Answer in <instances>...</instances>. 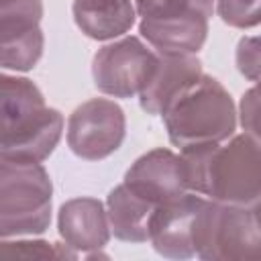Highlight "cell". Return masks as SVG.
I'll list each match as a JSON object with an SVG mask.
<instances>
[{"instance_id": "obj_1", "label": "cell", "mask_w": 261, "mask_h": 261, "mask_svg": "<svg viewBox=\"0 0 261 261\" xmlns=\"http://www.w3.org/2000/svg\"><path fill=\"white\" fill-rule=\"evenodd\" d=\"M179 157L190 192L234 206L261 202V143L251 135L192 145Z\"/></svg>"}, {"instance_id": "obj_2", "label": "cell", "mask_w": 261, "mask_h": 261, "mask_svg": "<svg viewBox=\"0 0 261 261\" xmlns=\"http://www.w3.org/2000/svg\"><path fill=\"white\" fill-rule=\"evenodd\" d=\"M63 118L47 108L39 88L16 75H2L0 157L8 161H43L57 145Z\"/></svg>"}, {"instance_id": "obj_3", "label": "cell", "mask_w": 261, "mask_h": 261, "mask_svg": "<svg viewBox=\"0 0 261 261\" xmlns=\"http://www.w3.org/2000/svg\"><path fill=\"white\" fill-rule=\"evenodd\" d=\"M169 141L179 147L220 143L234 135L237 108L222 84L210 75H200L161 114Z\"/></svg>"}, {"instance_id": "obj_4", "label": "cell", "mask_w": 261, "mask_h": 261, "mask_svg": "<svg viewBox=\"0 0 261 261\" xmlns=\"http://www.w3.org/2000/svg\"><path fill=\"white\" fill-rule=\"evenodd\" d=\"M51 220V179L39 161L0 165V234H39Z\"/></svg>"}, {"instance_id": "obj_5", "label": "cell", "mask_w": 261, "mask_h": 261, "mask_svg": "<svg viewBox=\"0 0 261 261\" xmlns=\"http://www.w3.org/2000/svg\"><path fill=\"white\" fill-rule=\"evenodd\" d=\"M194 251L212 261L261 259V224L253 206L206 200L194 222Z\"/></svg>"}, {"instance_id": "obj_6", "label": "cell", "mask_w": 261, "mask_h": 261, "mask_svg": "<svg viewBox=\"0 0 261 261\" xmlns=\"http://www.w3.org/2000/svg\"><path fill=\"white\" fill-rule=\"evenodd\" d=\"M157 61L159 57L137 37L120 39L94 55V84L100 92L114 98L137 96L147 88Z\"/></svg>"}, {"instance_id": "obj_7", "label": "cell", "mask_w": 261, "mask_h": 261, "mask_svg": "<svg viewBox=\"0 0 261 261\" xmlns=\"http://www.w3.org/2000/svg\"><path fill=\"white\" fill-rule=\"evenodd\" d=\"M124 139V114L118 104L94 98L73 110L67 122V145L88 161L114 153Z\"/></svg>"}, {"instance_id": "obj_8", "label": "cell", "mask_w": 261, "mask_h": 261, "mask_svg": "<svg viewBox=\"0 0 261 261\" xmlns=\"http://www.w3.org/2000/svg\"><path fill=\"white\" fill-rule=\"evenodd\" d=\"M206 200V196L188 192L167 204L157 206L149 224V241L153 243L157 253L173 259L196 255L194 222Z\"/></svg>"}, {"instance_id": "obj_9", "label": "cell", "mask_w": 261, "mask_h": 261, "mask_svg": "<svg viewBox=\"0 0 261 261\" xmlns=\"http://www.w3.org/2000/svg\"><path fill=\"white\" fill-rule=\"evenodd\" d=\"M124 184L155 206L167 204L190 192L181 157L169 149H153L139 157L126 171Z\"/></svg>"}, {"instance_id": "obj_10", "label": "cell", "mask_w": 261, "mask_h": 261, "mask_svg": "<svg viewBox=\"0 0 261 261\" xmlns=\"http://www.w3.org/2000/svg\"><path fill=\"white\" fill-rule=\"evenodd\" d=\"M208 18L204 12L141 18L139 29L159 55H194L206 41Z\"/></svg>"}, {"instance_id": "obj_11", "label": "cell", "mask_w": 261, "mask_h": 261, "mask_svg": "<svg viewBox=\"0 0 261 261\" xmlns=\"http://www.w3.org/2000/svg\"><path fill=\"white\" fill-rule=\"evenodd\" d=\"M202 75V63L196 55H159L157 67L139 94L141 108L149 114H163L171 100Z\"/></svg>"}, {"instance_id": "obj_12", "label": "cell", "mask_w": 261, "mask_h": 261, "mask_svg": "<svg viewBox=\"0 0 261 261\" xmlns=\"http://www.w3.org/2000/svg\"><path fill=\"white\" fill-rule=\"evenodd\" d=\"M59 234L67 247L77 251H98L108 243V212L94 198H75L59 210Z\"/></svg>"}, {"instance_id": "obj_13", "label": "cell", "mask_w": 261, "mask_h": 261, "mask_svg": "<svg viewBox=\"0 0 261 261\" xmlns=\"http://www.w3.org/2000/svg\"><path fill=\"white\" fill-rule=\"evenodd\" d=\"M73 18L84 35L106 41L133 27L135 6L130 0H75Z\"/></svg>"}, {"instance_id": "obj_14", "label": "cell", "mask_w": 261, "mask_h": 261, "mask_svg": "<svg viewBox=\"0 0 261 261\" xmlns=\"http://www.w3.org/2000/svg\"><path fill=\"white\" fill-rule=\"evenodd\" d=\"M106 204H108V210H106L108 222L114 237L128 243L149 241L151 216L157 210L155 204L135 194L124 181L110 192Z\"/></svg>"}, {"instance_id": "obj_15", "label": "cell", "mask_w": 261, "mask_h": 261, "mask_svg": "<svg viewBox=\"0 0 261 261\" xmlns=\"http://www.w3.org/2000/svg\"><path fill=\"white\" fill-rule=\"evenodd\" d=\"M43 53V33L41 29L0 41V61L6 69L27 71L31 69Z\"/></svg>"}, {"instance_id": "obj_16", "label": "cell", "mask_w": 261, "mask_h": 261, "mask_svg": "<svg viewBox=\"0 0 261 261\" xmlns=\"http://www.w3.org/2000/svg\"><path fill=\"white\" fill-rule=\"evenodd\" d=\"M57 257H75V253L69 249H63L55 243H45V241H16V243L2 241V247H0V261L57 259Z\"/></svg>"}, {"instance_id": "obj_17", "label": "cell", "mask_w": 261, "mask_h": 261, "mask_svg": "<svg viewBox=\"0 0 261 261\" xmlns=\"http://www.w3.org/2000/svg\"><path fill=\"white\" fill-rule=\"evenodd\" d=\"M141 18L173 16L184 12H204L212 16L216 0H135Z\"/></svg>"}, {"instance_id": "obj_18", "label": "cell", "mask_w": 261, "mask_h": 261, "mask_svg": "<svg viewBox=\"0 0 261 261\" xmlns=\"http://www.w3.org/2000/svg\"><path fill=\"white\" fill-rule=\"evenodd\" d=\"M220 18L237 29L261 24V0H216Z\"/></svg>"}, {"instance_id": "obj_19", "label": "cell", "mask_w": 261, "mask_h": 261, "mask_svg": "<svg viewBox=\"0 0 261 261\" xmlns=\"http://www.w3.org/2000/svg\"><path fill=\"white\" fill-rule=\"evenodd\" d=\"M241 124L247 135L261 143V77L241 100Z\"/></svg>"}, {"instance_id": "obj_20", "label": "cell", "mask_w": 261, "mask_h": 261, "mask_svg": "<svg viewBox=\"0 0 261 261\" xmlns=\"http://www.w3.org/2000/svg\"><path fill=\"white\" fill-rule=\"evenodd\" d=\"M237 67L251 82H257L261 77V35L243 37L239 41V45H237Z\"/></svg>"}, {"instance_id": "obj_21", "label": "cell", "mask_w": 261, "mask_h": 261, "mask_svg": "<svg viewBox=\"0 0 261 261\" xmlns=\"http://www.w3.org/2000/svg\"><path fill=\"white\" fill-rule=\"evenodd\" d=\"M253 212H255V216H257V220H259V224H261V202H257V204L253 206Z\"/></svg>"}]
</instances>
